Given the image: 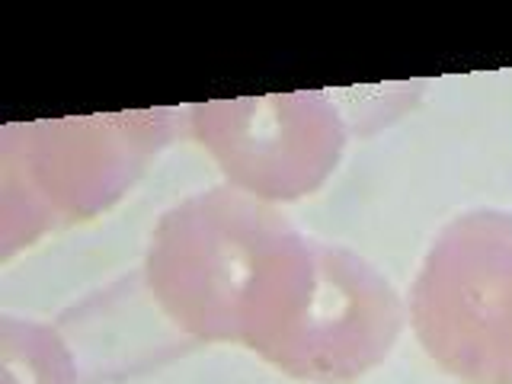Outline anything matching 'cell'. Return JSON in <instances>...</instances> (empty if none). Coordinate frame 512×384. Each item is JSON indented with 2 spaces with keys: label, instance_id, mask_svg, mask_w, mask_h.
Here are the masks:
<instances>
[{
  "label": "cell",
  "instance_id": "cell-2",
  "mask_svg": "<svg viewBox=\"0 0 512 384\" xmlns=\"http://www.w3.org/2000/svg\"><path fill=\"white\" fill-rule=\"evenodd\" d=\"M276 205L212 186L157 218L141 276L167 317L196 343H240L256 279L292 231Z\"/></svg>",
  "mask_w": 512,
  "mask_h": 384
},
{
  "label": "cell",
  "instance_id": "cell-4",
  "mask_svg": "<svg viewBox=\"0 0 512 384\" xmlns=\"http://www.w3.org/2000/svg\"><path fill=\"white\" fill-rule=\"evenodd\" d=\"M186 125L228 186L269 205L317 192L349 141L343 109L320 90L196 103Z\"/></svg>",
  "mask_w": 512,
  "mask_h": 384
},
{
  "label": "cell",
  "instance_id": "cell-1",
  "mask_svg": "<svg viewBox=\"0 0 512 384\" xmlns=\"http://www.w3.org/2000/svg\"><path fill=\"white\" fill-rule=\"evenodd\" d=\"M186 112L135 109L7 125L0 132V253L90 221L132 189Z\"/></svg>",
  "mask_w": 512,
  "mask_h": 384
},
{
  "label": "cell",
  "instance_id": "cell-3",
  "mask_svg": "<svg viewBox=\"0 0 512 384\" xmlns=\"http://www.w3.org/2000/svg\"><path fill=\"white\" fill-rule=\"evenodd\" d=\"M407 320L445 375L512 384V212L471 208L432 237Z\"/></svg>",
  "mask_w": 512,
  "mask_h": 384
},
{
  "label": "cell",
  "instance_id": "cell-7",
  "mask_svg": "<svg viewBox=\"0 0 512 384\" xmlns=\"http://www.w3.org/2000/svg\"><path fill=\"white\" fill-rule=\"evenodd\" d=\"M4 384H80V368L58 327L4 314L0 317Z\"/></svg>",
  "mask_w": 512,
  "mask_h": 384
},
{
  "label": "cell",
  "instance_id": "cell-6",
  "mask_svg": "<svg viewBox=\"0 0 512 384\" xmlns=\"http://www.w3.org/2000/svg\"><path fill=\"white\" fill-rule=\"evenodd\" d=\"M58 330L68 340L84 381L135 375L196 343L160 308L141 272L84 304H74L61 317Z\"/></svg>",
  "mask_w": 512,
  "mask_h": 384
},
{
  "label": "cell",
  "instance_id": "cell-5",
  "mask_svg": "<svg viewBox=\"0 0 512 384\" xmlns=\"http://www.w3.org/2000/svg\"><path fill=\"white\" fill-rule=\"evenodd\" d=\"M314 256L311 292L266 362L311 384L359 381L391 356L407 308L391 279L356 250L317 240Z\"/></svg>",
  "mask_w": 512,
  "mask_h": 384
}]
</instances>
